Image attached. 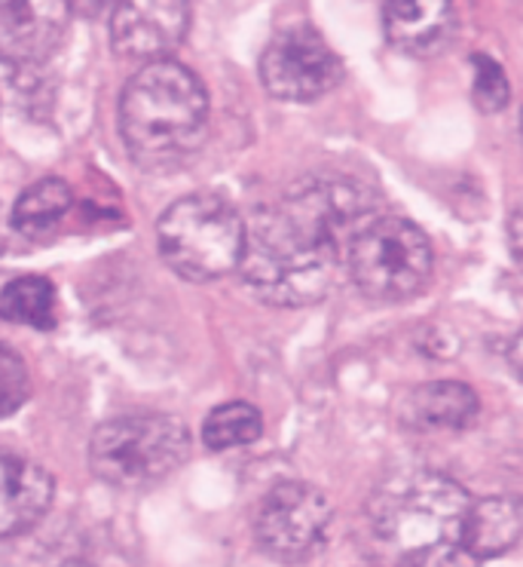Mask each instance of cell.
<instances>
[{
	"label": "cell",
	"instance_id": "1",
	"mask_svg": "<svg viewBox=\"0 0 523 567\" xmlns=\"http://www.w3.org/2000/svg\"><path fill=\"white\" fill-rule=\"evenodd\" d=\"M377 215V199L346 175H313L245 221L242 279L270 307H310L334 289L341 251Z\"/></svg>",
	"mask_w": 523,
	"mask_h": 567
},
{
	"label": "cell",
	"instance_id": "2",
	"mask_svg": "<svg viewBox=\"0 0 523 567\" xmlns=\"http://www.w3.org/2000/svg\"><path fill=\"white\" fill-rule=\"evenodd\" d=\"M471 497L457 478L405 466L367 497V530L383 567H453Z\"/></svg>",
	"mask_w": 523,
	"mask_h": 567
},
{
	"label": "cell",
	"instance_id": "3",
	"mask_svg": "<svg viewBox=\"0 0 523 567\" xmlns=\"http://www.w3.org/2000/svg\"><path fill=\"white\" fill-rule=\"evenodd\" d=\"M209 133V93L175 59L142 65L119 95V138L145 172H169L197 154Z\"/></svg>",
	"mask_w": 523,
	"mask_h": 567
},
{
	"label": "cell",
	"instance_id": "4",
	"mask_svg": "<svg viewBox=\"0 0 523 567\" xmlns=\"http://www.w3.org/2000/svg\"><path fill=\"white\" fill-rule=\"evenodd\" d=\"M245 218L218 194H190L171 203L157 221L163 261L190 282L233 274L242 258Z\"/></svg>",
	"mask_w": 523,
	"mask_h": 567
},
{
	"label": "cell",
	"instance_id": "5",
	"mask_svg": "<svg viewBox=\"0 0 523 567\" xmlns=\"http://www.w3.org/2000/svg\"><path fill=\"white\" fill-rule=\"evenodd\" d=\"M355 289L367 301L401 303L429 286L435 251L429 237L401 215H374L346 246Z\"/></svg>",
	"mask_w": 523,
	"mask_h": 567
},
{
	"label": "cell",
	"instance_id": "6",
	"mask_svg": "<svg viewBox=\"0 0 523 567\" xmlns=\"http://www.w3.org/2000/svg\"><path fill=\"white\" fill-rule=\"evenodd\" d=\"M190 457V433L171 414H126L102 423L90 442V466L111 488H147Z\"/></svg>",
	"mask_w": 523,
	"mask_h": 567
},
{
	"label": "cell",
	"instance_id": "7",
	"mask_svg": "<svg viewBox=\"0 0 523 567\" xmlns=\"http://www.w3.org/2000/svg\"><path fill=\"white\" fill-rule=\"evenodd\" d=\"M331 501L310 482H279L266 491L254 513V540L279 565L310 561L327 540Z\"/></svg>",
	"mask_w": 523,
	"mask_h": 567
},
{
	"label": "cell",
	"instance_id": "8",
	"mask_svg": "<svg viewBox=\"0 0 523 567\" xmlns=\"http://www.w3.org/2000/svg\"><path fill=\"white\" fill-rule=\"evenodd\" d=\"M263 90L294 105H310L337 90L343 59L313 28L297 25L275 34L261 55Z\"/></svg>",
	"mask_w": 523,
	"mask_h": 567
},
{
	"label": "cell",
	"instance_id": "9",
	"mask_svg": "<svg viewBox=\"0 0 523 567\" xmlns=\"http://www.w3.org/2000/svg\"><path fill=\"white\" fill-rule=\"evenodd\" d=\"M190 31V0H119L111 13V47L129 62L169 59Z\"/></svg>",
	"mask_w": 523,
	"mask_h": 567
},
{
	"label": "cell",
	"instance_id": "10",
	"mask_svg": "<svg viewBox=\"0 0 523 567\" xmlns=\"http://www.w3.org/2000/svg\"><path fill=\"white\" fill-rule=\"evenodd\" d=\"M67 0H0V62L28 68L46 62L71 28Z\"/></svg>",
	"mask_w": 523,
	"mask_h": 567
},
{
	"label": "cell",
	"instance_id": "11",
	"mask_svg": "<svg viewBox=\"0 0 523 567\" xmlns=\"http://www.w3.org/2000/svg\"><path fill=\"white\" fill-rule=\"evenodd\" d=\"M55 497L53 475L25 454L0 449V537L34 528Z\"/></svg>",
	"mask_w": 523,
	"mask_h": 567
},
{
	"label": "cell",
	"instance_id": "12",
	"mask_svg": "<svg viewBox=\"0 0 523 567\" xmlns=\"http://www.w3.org/2000/svg\"><path fill=\"white\" fill-rule=\"evenodd\" d=\"M457 25L453 0H386L383 31L389 47L414 59H429L447 47Z\"/></svg>",
	"mask_w": 523,
	"mask_h": 567
},
{
	"label": "cell",
	"instance_id": "13",
	"mask_svg": "<svg viewBox=\"0 0 523 567\" xmlns=\"http://www.w3.org/2000/svg\"><path fill=\"white\" fill-rule=\"evenodd\" d=\"M481 411L478 393L459 381L419 383L401 402V423L414 433H459Z\"/></svg>",
	"mask_w": 523,
	"mask_h": 567
},
{
	"label": "cell",
	"instance_id": "14",
	"mask_svg": "<svg viewBox=\"0 0 523 567\" xmlns=\"http://www.w3.org/2000/svg\"><path fill=\"white\" fill-rule=\"evenodd\" d=\"M523 515L517 497H484L471 503L466 530H462V549L474 558H499L521 540Z\"/></svg>",
	"mask_w": 523,
	"mask_h": 567
},
{
	"label": "cell",
	"instance_id": "15",
	"mask_svg": "<svg viewBox=\"0 0 523 567\" xmlns=\"http://www.w3.org/2000/svg\"><path fill=\"white\" fill-rule=\"evenodd\" d=\"M74 206V190L62 178H40L34 185H28L19 199H15L10 221L28 239L46 237L55 227L65 221V215Z\"/></svg>",
	"mask_w": 523,
	"mask_h": 567
},
{
	"label": "cell",
	"instance_id": "16",
	"mask_svg": "<svg viewBox=\"0 0 523 567\" xmlns=\"http://www.w3.org/2000/svg\"><path fill=\"white\" fill-rule=\"evenodd\" d=\"M0 319L40 331L55 329L59 326L55 286L46 277H34V274L10 279L0 289Z\"/></svg>",
	"mask_w": 523,
	"mask_h": 567
},
{
	"label": "cell",
	"instance_id": "17",
	"mask_svg": "<svg viewBox=\"0 0 523 567\" xmlns=\"http://www.w3.org/2000/svg\"><path fill=\"white\" fill-rule=\"evenodd\" d=\"M263 433L261 411L251 402H223L202 421V442L209 451L242 449L258 442Z\"/></svg>",
	"mask_w": 523,
	"mask_h": 567
},
{
	"label": "cell",
	"instance_id": "18",
	"mask_svg": "<svg viewBox=\"0 0 523 567\" xmlns=\"http://www.w3.org/2000/svg\"><path fill=\"white\" fill-rule=\"evenodd\" d=\"M471 71H474V80H471V99L474 105L481 107L484 114H499L502 107L509 105L511 86L505 71L499 65L496 59L478 53L471 55Z\"/></svg>",
	"mask_w": 523,
	"mask_h": 567
},
{
	"label": "cell",
	"instance_id": "19",
	"mask_svg": "<svg viewBox=\"0 0 523 567\" xmlns=\"http://www.w3.org/2000/svg\"><path fill=\"white\" fill-rule=\"evenodd\" d=\"M28 390H31V378H28L25 359L10 343L0 341V421L13 417L25 405Z\"/></svg>",
	"mask_w": 523,
	"mask_h": 567
},
{
	"label": "cell",
	"instance_id": "20",
	"mask_svg": "<svg viewBox=\"0 0 523 567\" xmlns=\"http://www.w3.org/2000/svg\"><path fill=\"white\" fill-rule=\"evenodd\" d=\"M119 0H67L71 7V16H83V19H105V16L114 13Z\"/></svg>",
	"mask_w": 523,
	"mask_h": 567
},
{
	"label": "cell",
	"instance_id": "21",
	"mask_svg": "<svg viewBox=\"0 0 523 567\" xmlns=\"http://www.w3.org/2000/svg\"><path fill=\"white\" fill-rule=\"evenodd\" d=\"M509 237H511V255L514 258H521V212L514 209V215H511V227H509Z\"/></svg>",
	"mask_w": 523,
	"mask_h": 567
},
{
	"label": "cell",
	"instance_id": "22",
	"mask_svg": "<svg viewBox=\"0 0 523 567\" xmlns=\"http://www.w3.org/2000/svg\"><path fill=\"white\" fill-rule=\"evenodd\" d=\"M62 567H95V565H83V561H71V565H62Z\"/></svg>",
	"mask_w": 523,
	"mask_h": 567
}]
</instances>
